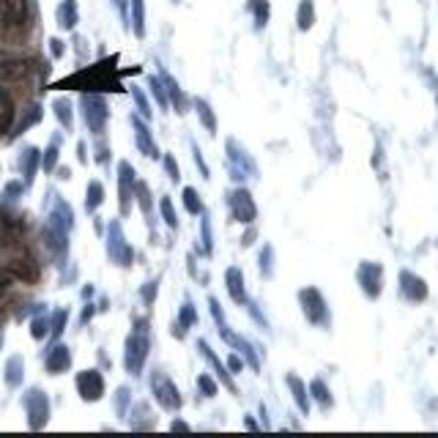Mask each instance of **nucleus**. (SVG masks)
Masks as SVG:
<instances>
[{"instance_id":"nucleus-6","label":"nucleus","mask_w":438,"mask_h":438,"mask_svg":"<svg viewBox=\"0 0 438 438\" xmlns=\"http://www.w3.org/2000/svg\"><path fill=\"white\" fill-rule=\"evenodd\" d=\"M146 356H148V337L146 334H129V340H126V356H124V362H126V370L132 372V375H137L143 365H146Z\"/></svg>"},{"instance_id":"nucleus-42","label":"nucleus","mask_w":438,"mask_h":438,"mask_svg":"<svg viewBox=\"0 0 438 438\" xmlns=\"http://www.w3.org/2000/svg\"><path fill=\"white\" fill-rule=\"evenodd\" d=\"M135 102H137V107H140V113L146 115V118H151V107H148V99L143 96V91H137L135 88Z\"/></svg>"},{"instance_id":"nucleus-29","label":"nucleus","mask_w":438,"mask_h":438,"mask_svg":"<svg viewBox=\"0 0 438 438\" xmlns=\"http://www.w3.org/2000/svg\"><path fill=\"white\" fill-rule=\"evenodd\" d=\"M39 121H41V107L36 104V107H30V113H25V118L14 126V137H17V135H22L28 126H33V124H39Z\"/></svg>"},{"instance_id":"nucleus-17","label":"nucleus","mask_w":438,"mask_h":438,"mask_svg":"<svg viewBox=\"0 0 438 438\" xmlns=\"http://www.w3.org/2000/svg\"><path fill=\"white\" fill-rule=\"evenodd\" d=\"M14 115H17V110H14V99H11V93H8L6 88H0V135L11 129Z\"/></svg>"},{"instance_id":"nucleus-40","label":"nucleus","mask_w":438,"mask_h":438,"mask_svg":"<svg viewBox=\"0 0 438 438\" xmlns=\"http://www.w3.org/2000/svg\"><path fill=\"white\" fill-rule=\"evenodd\" d=\"M312 392H315V397H318V403H321V406H329V403H332V397H329V392H326L323 381H312Z\"/></svg>"},{"instance_id":"nucleus-9","label":"nucleus","mask_w":438,"mask_h":438,"mask_svg":"<svg viewBox=\"0 0 438 438\" xmlns=\"http://www.w3.org/2000/svg\"><path fill=\"white\" fill-rule=\"evenodd\" d=\"M28 22V0H0V25L19 28Z\"/></svg>"},{"instance_id":"nucleus-19","label":"nucleus","mask_w":438,"mask_h":438,"mask_svg":"<svg viewBox=\"0 0 438 438\" xmlns=\"http://www.w3.org/2000/svg\"><path fill=\"white\" fill-rule=\"evenodd\" d=\"M58 25L64 28V30H72L74 25H77V3L74 0H64L61 6H58Z\"/></svg>"},{"instance_id":"nucleus-34","label":"nucleus","mask_w":438,"mask_h":438,"mask_svg":"<svg viewBox=\"0 0 438 438\" xmlns=\"http://www.w3.org/2000/svg\"><path fill=\"white\" fill-rule=\"evenodd\" d=\"M66 321H69V312H66V310H58V312L53 315V323H50L53 329H50V332H53V337H55V340L64 334V329H66Z\"/></svg>"},{"instance_id":"nucleus-24","label":"nucleus","mask_w":438,"mask_h":438,"mask_svg":"<svg viewBox=\"0 0 438 438\" xmlns=\"http://www.w3.org/2000/svg\"><path fill=\"white\" fill-rule=\"evenodd\" d=\"M55 118L61 121L64 129H72L74 126V115H72V102L69 99H55Z\"/></svg>"},{"instance_id":"nucleus-4","label":"nucleus","mask_w":438,"mask_h":438,"mask_svg":"<svg viewBox=\"0 0 438 438\" xmlns=\"http://www.w3.org/2000/svg\"><path fill=\"white\" fill-rule=\"evenodd\" d=\"M301 304H304V315L310 323H318V326H326L329 323V310H326V301L323 296L315 291V288H304L298 293Z\"/></svg>"},{"instance_id":"nucleus-32","label":"nucleus","mask_w":438,"mask_h":438,"mask_svg":"<svg viewBox=\"0 0 438 438\" xmlns=\"http://www.w3.org/2000/svg\"><path fill=\"white\" fill-rule=\"evenodd\" d=\"M184 206H187L189 214H200V211H203V203L198 200V192H195L192 187L184 189Z\"/></svg>"},{"instance_id":"nucleus-15","label":"nucleus","mask_w":438,"mask_h":438,"mask_svg":"<svg viewBox=\"0 0 438 438\" xmlns=\"http://www.w3.org/2000/svg\"><path fill=\"white\" fill-rule=\"evenodd\" d=\"M41 167V151L36 146H28L22 148V156H19V170L25 175V184H33L36 178V170Z\"/></svg>"},{"instance_id":"nucleus-38","label":"nucleus","mask_w":438,"mask_h":438,"mask_svg":"<svg viewBox=\"0 0 438 438\" xmlns=\"http://www.w3.org/2000/svg\"><path fill=\"white\" fill-rule=\"evenodd\" d=\"M162 214H164V222L170 225V227H178V219H175V211H173V203H170V198H162Z\"/></svg>"},{"instance_id":"nucleus-26","label":"nucleus","mask_w":438,"mask_h":438,"mask_svg":"<svg viewBox=\"0 0 438 438\" xmlns=\"http://www.w3.org/2000/svg\"><path fill=\"white\" fill-rule=\"evenodd\" d=\"M249 14L255 17V25L258 28H263L266 22H269V14H272V8H269V0H249Z\"/></svg>"},{"instance_id":"nucleus-39","label":"nucleus","mask_w":438,"mask_h":438,"mask_svg":"<svg viewBox=\"0 0 438 438\" xmlns=\"http://www.w3.org/2000/svg\"><path fill=\"white\" fill-rule=\"evenodd\" d=\"M22 192H25V184H19V181H11V184H6V189H3V198H6V200H17Z\"/></svg>"},{"instance_id":"nucleus-3","label":"nucleus","mask_w":438,"mask_h":438,"mask_svg":"<svg viewBox=\"0 0 438 438\" xmlns=\"http://www.w3.org/2000/svg\"><path fill=\"white\" fill-rule=\"evenodd\" d=\"M79 107H82V115H85V124H88V129L93 132V135H102L104 132V124H107V102L102 99V96H91V93H85L82 99H79Z\"/></svg>"},{"instance_id":"nucleus-45","label":"nucleus","mask_w":438,"mask_h":438,"mask_svg":"<svg viewBox=\"0 0 438 438\" xmlns=\"http://www.w3.org/2000/svg\"><path fill=\"white\" fill-rule=\"evenodd\" d=\"M50 50H53L55 58H61V55H64V41H61V39H50Z\"/></svg>"},{"instance_id":"nucleus-13","label":"nucleus","mask_w":438,"mask_h":438,"mask_svg":"<svg viewBox=\"0 0 438 438\" xmlns=\"http://www.w3.org/2000/svg\"><path fill=\"white\" fill-rule=\"evenodd\" d=\"M400 291L408 301H425L428 298V285L422 277L411 274V272H403L400 274Z\"/></svg>"},{"instance_id":"nucleus-20","label":"nucleus","mask_w":438,"mask_h":438,"mask_svg":"<svg viewBox=\"0 0 438 438\" xmlns=\"http://www.w3.org/2000/svg\"><path fill=\"white\" fill-rule=\"evenodd\" d=\"M198 348H200V354H203V356H206V359L211 362V367H214V370H217V372H219V378L225 381V386H227L230 392H236V386H233V381H230V375H227V370H225V367H222V362H219L217 356H214V351L209 348V343H203V340H200V343H198Z\"/></svg>"},{"instance_id":"nucleus-43","label":"nucleus","mask_w":438,"mask_h":438,"mask_svg":"<svg viewBox=\"0 0 438 438\" xmlns=\"http://www.w3.org/2000/svg\"><path fill=\"white\" fill-rule=\"evenodd\" d=\"M126 403H129V389H118V414L124 417V411H126Z\"/></svg>"},{"instance_id":"nucleus-48","label":"nucleus","mask_w":438,"mask_h":438,"mask_svg":"<svg viewBox=\"0 0 438 438\" xmlns=\"http://www.w3.org/2000/svg\"><path fill=\"white\" fill-rule=\"evenodd\" d=\"M91 315H93V304H85V312H82L79 323H88V321H91Z\"/></svg>"},{"instance_id":"nucleus-2","label":"nucleus","mask_w":438,"mask_h":438,"mask_svg":"<svg viewBox=\"0 0 438 438\" xmlns=\"http://www.w3.org/2000/svg\"><path fill=\"white\" fill-rule=\"evenodd\" d=\"M25 411H28L30 430H41L47 425V419H50V400H47V394L41 389H36V386L28 389V394H25Z\"/></svg>"},{"instance_id":"nucleus-41","label":"nucleus","mask_w":438,"mask_h":438,"mask_svg":"<svg viewBox=\"0 0 438 438\" xmlns=\"http://www.w3.org/2000/svg\"><path fill=\"white\" fill-rule=\"evenodd\" d=\"M198 386H200V392H206V397H214V394H217V383H214L209 375H200V378H198Z\"/></svg>"},{"instance_id":"nucleus-31","label":"nucleus","mask_w":438,"mask_h":438,"mask_svg":"<svg viewBox=\"0 0 438 438\" xmlns=\"http://www.w3.org/2000/svg\"><path fill=\"white\" fill-rule=\"evenodd\" d=\"M288 386L293 389V397H296L298 408H301V411H310V403H307V394H304V386H301V381H298L296 375H288Z\"/></svg>"},{"instance_id":"nucleus-27","label":"nucleus","mask_w":438,"mask_h":438,"mask_svg":"<svg viewBox=\"0 0 438 438\" xmlns=\"http://www.w3.org/2000/svg\"><path fill=\"white\" fill-rule=\"evenodd\" d=\"M58 153H61V140L55 137V140L47 146V151L41 153V167H44L47 173H53V170L58 167Z\"/></svg>"},{"instance_id":"nucleus-51","label":"nucleus","mask_w":438,"mask_h":438,"mask_svg":"<svg viewBox=\"0 0 438 438\" xmlns=\"http://www.w3.org/2000/svg\"><path fill=\"white\" fill-rule=\"evenodd\" d=\"M6 291H8V280H3V277H0V296H3Z\"/></svg>"},{"instance_id":"nucleus-49","label":"nucleus","mask_w":438,"mask_h":438,"mask_svg":"<svg viewBox=\"0 0 438 438\" xmlns=\"http://www.w3.org/2000/svg\"><path fill=\"white\" fill-rule=\"evenodd\" d=\"M77 156H79V162H88V153H85V143H79V146H77Z\"/></svg>"},{"instance_id":"nucleus-44","label":"nucleus","mask_w":438,"mask_h":438,"mask_svg":"<svg viewBox=\"0 0 438 438\" xmlns=\"http://www.w3.org/2000/svg\"><path fill=\"white\" fill-rule=\"evenodd\" d=\"M164 167H167V175L173 181H178V167H175V159L173 156H164Z\"/></svg>"},{"instance_id":"nucleus-8","label":"nucleus","mask_w":438,"mask_h":438,"mask_svg":"<svg viewBox=\"0 0 438 438\" xmlns=\"http://www.w3.org/2000/svg\"><path fill=\"white\" fill-rule=\"evenodd\" d=\"M107 252H110V258H113L115 263H121V266H129V263H132V247L126 244V238H124V233H121V225H118V222H113V225H110Z\"/></svg>"},{"instance_id":"nucleus-25","label":"nucleus","mask_w":438,"mask_h":438,"mask_svg":"<svg viewBox=\"0 0 438 438\" xmlns=\"http://www.w3.org/2000/svg\"><path fill=\"white\" fill-rule=\"evenodd\" d=\"M298 30H310L315 25V8H312V0H301L298 3Z\"/></svg>"},{"instance_id":"nucleus-35","label":"nucleus","mask_w":438,"mask_h":438,"mask_svg":"<svg viewBox=\"0 0 438 438\" xmlns=\"http://www.w3.org/2000/svg\"><path fill=\"white\" fill-rule=\"evenodd\" d=\"M47 332H50V321H47V318H36V321L30 323V337H33V340H44Z\"/></svg>"},{"instance_id":"nucleus-37","label":"nucleus","mask_w":438,"mask_h":438,"mask_svg":"<svg viewBox=\"0 0 438 438\" xmlns=\"http://www.w3.org/2000/svg\"><path fill=\"white\" fill-rule=\"evenodd\" d=\"M135 195L140 198V206H143L146 217H151V192H148L146 184H137V187H135Z\"/></svg>"},{"instance_id":"nucleus-47","label":"nucleus","mask_w":438,"mask_h":438,"mask_svg":"<svg viewBox=\"0 0 438 438\" xmlns=\"http://www.w3.org/2000/svg\"><path fill=\"white\" fill-rule=\"evenodd\" d=\"M153 293H156V283H148V288H143V298H146V304L153 301Z\"/></svg>"},{"instance_id":"nucleus-16","label":"nucleus","mask_w":438,"mask_h":438,"mask_svg":"<svg viewBox=\"0 0 438 438\" xmlns=\"http://www.w3.org/2000/svg\"><path fill=\"white\" fill-rule=\"evenodd\" d=\"M132 124H135V140H137V148L146 153L148 159H159V151L153 146V137H151V132H148V126L143 121H137V118H132Z\"/></svg>"},{"instance_id":"nucleus-14","label":"nucleus","mask_w":438,"mask_h":438,"mask_svg":"<svg viewBox=\"0 0 438 438\" xmlns=\"http://www.w3.org/2000/svg\"><path fill=\"white\" fill-rule=\"evenodd\" d=\"M47 372H53V375H61V372H66L69 367H72V351L66 348V345H53L50 348V354H47Z\"/></svg>"},{"instance_id":"nucleus-52","label":"nucleus","mask_w":438,"mask_h":438,"mask_svg":"<svg viewBox=\"0 0 438 438\" xmlns=\"http://www.w3.org/2000/svg\"><path fill=\"white\" fill-rule=\"evenodd\" d=\"M0 345H3V337H0Z\"/></svg>"},{"instance_id":"nucleus-5","label":"nucleus","mask_w":438,"mask_h":438,"mask_svg":"<svg viewBox=\"0 0 438 438\" xmlns=\"http://www.w3.org/2000/svg\"><path fill=\"white\" fill-rule=\"evenodd\" d=\"M77 392L85 403H96L104 394V378L99 370H82L77 372Z\"/></svg>"},{"instance_id":"nucleus-12","label":"nucleus","mask_w":438,"mask_h":438,"mask_svg":"<svg viewBox=\"0 0 438 438\" xmlns=\"http://www.w3.org/2000/svg\"><path fill=\"white\" fill-rule=\"evenodd\" d=\"M381 277H383V272H381L378 263H362L359 266V283H362V288L370 298L381 296Z\"/></svg>"},{"instance_id":"nucleus-50","label":"nucleus","mask_w":438,"mask_h":438,"mask_svg":"<svg viewBox=\"0 0 438 438\" xmlns=\"http://www.w3.org/2000/svg\"><path fill=\"white\" fill-rule=\"evenodd\" d=\"M230 370H241V362L236 356H230Z\"/></svg>"},{"instance_id":"nucleus-28","label":"nucleus","mask_w":438,"mask_h":438,"mask_svg":"<svg viewBox=\"0 0 438 438\" xmlns=\"http://www.w3.org/2000/svg\"><path fill=\"white\" fill-rule=\"evenodd\" d=\"M132 17H135V33L146 36V6H143V0H132Z\"/></svg>"},{"instance_id":"nucleus-23","label":"nucleus","mask_w":438,"mask_h":438,"mask_svg":"<svg viewBox=\"0 0 438 438\" xmlns=\"http://www.w3.org/2000/svg\"><path fill=\"white\" fill-rule=\"evenodd\" d=\"M104 203V187L99 184V181H91L88 184V200H85V211L88 214H93L99 206Z\"/></svg>"},{"instance_id":"nucleus-36","label":"nucleus","mask_w":438,"mask_h":438,"mask_svg":"<svg viewBox=\"0 0 438 438\" xmlns=\"http://www.w3.org/2000/svg\"><path fill=\"white\" fill-rule=\"evenodd\" d=\"M151 93L156 96V102H159V107H167V91L162 88V82H159V77H151Z\"/></svg>"},{"instance_id":"nucleus-10","label":"nucleus","mask_w":438,"mask_h":438,"mask_svg":"<svg viewBox=\"0 0 438 438\" xmlns=\"http://www.w3.org/2000/svg\"><path fill=\"white\" fill-rule=\"evenodd\" d=\"M230 214H233L236 222H252L255 219L258 209H255V203H252V198H249L247 189H236L230 195Z\"/></svg>"},{"instance_id":"nucleus-30","label":"nucleus","mask_w":438,"mask_h":438,"mask_svg":"<svg viewBox=\"0 0 438 438\" xmlns=\"http://www.w3.org/2000/svg\"><path fill=\"white\" fill-rule=\"evenodd\" d=\"M195 107H198V115H200V121L206 124V129L214 135L217 132V118H214V113H211V107L206 104V102H195Z\"/></svg>"},{"instance_id":"nucleus-21","label":"nucleus","mask_w":438,"mask_h":438,"mask_svg":"<svg viewBox=\"0 0 438 438\" xmlns=\"http://www.w3.org/2000/svg\"><path fill=\"white\" fill-rule=\"evenodd\" d=\"M227 291H230V296H233V301H238V304L247 301L244 280H241V272H238V269H227Z\"/></svg>"},{"instance_id":"nucleus-11","label":"nucleus","mask_w":438,"mask_h":438,"mask_svg":"<svg viewBox=\"0 0 438 438\" xmlns=\"http://www.w3.org/2000/svg\"><path fill=\"white\" fill-rule=\"evenodd\" d=\"M135 187H137V181H135L132 164H129V162H121V164H118V195H121V211H124V214L129 211V200H132V195H135Z\"/></svg>"},{"instance_id":"nucleus-33","label":"nucleus","mask_w":438,"mask_h":438,"mask_svg":"<svg viewBox=\"0 0 438 438\" xmlns=\"http://www.w3.org/2000/svg\"><path fill=\"white\" fill-rule=\"evenodd\" d=\"M164 85H167V91H170V96H173V102H175L178 113H187V110H184V93H181V88L175 85V79L164 74Z\"/></svg>"},{"instance_id":"nucleus-1","label":"nucleus","mask_w":438,"mask_h":438,"mask_svg":"<svg viewBox=\"0 0 438 438\" xmlns=\"http://www.w3.org/2000/svg\"><path fill=\"white\" fill-rule=\"evenodd\" d=\"M64 85H79L82 91H91V88H96V91H102V88H104V91H121L115 74L110 72L107 66H93V69H88V72L66 79Z\"/></svg>"},{"instance_id":"nucleus-46","label":"nucleus","mask_w":438,"mask_h":438,"mask_svg":"<svg viewBox=\"0 0 438 438\" xmlns=\"http://www.w3.org/2000/svg\"><path fill=\"white\" fill-rule=\"evenodd\" d=\"M184 323H195V310H192V304L184 307V321H181V326H184Z\"/></svg>"},{"instance_id":"nucleus-18","label":"nucleus","mask_w":438,"mask_h":438,"mask_svg":"<svg viewBox=\"0 0 438 438\" xmlns=\"http://www.w3.org/2000/svg\"><path fill=\"white\" fill-rule=\"evenodd\" d=\"M8 272H11L14 277H19V280H36V277H39V269H36V263H33L30 258L14 260V263L8 266Z\"/></svg>"},{"instance_id":"nucleus-7","label":"nucleus","mask_w":438,"mask_h":438,"mask_svg":"<svg viewBox=\"0 0 438 438\" xmlns=\"http://www.w3.org/2000/svg\"><path fill=\"white\" fill-rule=\"evenodd\" d=\"M153 394H156V400H159V406L162 408H167V411H178L181 408V394H178V389L173 386V381H167L164 375H153Z\"/></svg>"},{"instance_id":"nucleus-22","label":"nucleus","mask_w":438,"mask_h":438,"mask_svg":"<svg viewBox=\"0 0 438 438\" xmlns=\"http://www.w3.org/2000/svg\"><path fill=\"white\" fill-rule=\"evenodd\" d=\"M22 356H11L8 362H6V386H11V389H17L19 383H22Z\"/></svg>"}]
</instances>
